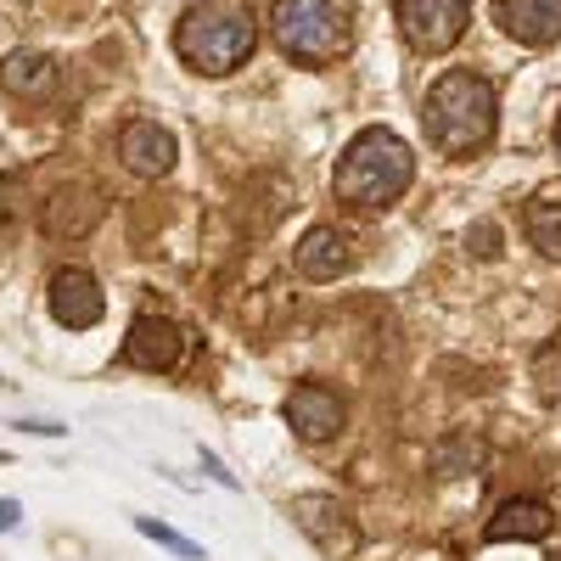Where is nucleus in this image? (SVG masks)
<instances>
[{"label": "nucleus", "instance_id": "obj_1", "mask_svg": "<svg viewBox=\"0 0 561 561\" xmlns=\"http://www.w3.org/2000/svg\"><path fill=\"white\" fill-rule=\"evenodd\" d=\"M410 180H415V158H410L404 140L393 129H359L343 147V163L332 174V192L348 208L377 214V208H393L410 192Z\"/></svg>", "mask_w": 561, "mask_h": 561}, {"label": "nucleus", "instance_id": "obj_2", "mask_svg": "<svg viewBox=\"0 0 561 561\" xmlns=\"http://www.w3.org/2000/svg\"><path fill=\"white\" fill-rule=\"evenodd\" d=\"M427 135L433 147L449 152V158H472L494 140V124H500V102H494V84L483 73H466V68H449L433 90H427Z\"/></svg>", "mask_w": 561, "mask_h": 561}, {"label": "nucleus", "instance_id": "obj_3", "mask_svg": "<svg viewBox=\"0 0 561 561\" xmlns=\"http://www.w3.org/2000/svg\"><path fill=\"white\" fill-rule=\"evenodd\" d=\"M253 45H259V18L248 0H197L174 28V51L214 79L242 68L253 57Z\"/></svg>", "mask_w": 561, "mask_h": 561}, {"label": "nucleus", "instance_id": "obj_4", "mask_svg": "<svg viewBox=\"0 0 561 561\" xmlns=\"http://www.w3.org/2000/svg\"><path fill=\"white\" fill-rule=\"evenodd\" d=\"M270 34L298 62H337L348 51V18L337 0H275Z\"/></svg>", "mask_w": 561, "mask_h": 561}, {"label": "nucleus", "instance_id": "obj_5", "mask_svg": "<svg viewBox=\"0 0 561 561\" xmlns=\"http://www.w3.org/2000/svg\"><path fill=\"white\" fill-rule=\"evenodd\" d=\"M393 18H399V28L415 51L438 57L466 34V23H472V0H393Z\"/></svg>", "mask_w": 561, "mask_h": 561}, {"label": "nucleus", "instance_id": "obj_6", "mask_svg": "<svg viewBox=\"0 0 561 561\" xmlns=\"http://www.w3.org/2000/svg\"><path fill=\"white\" fill-rule=\"evenodd\" d=\"M51 320L57 325H68V332H90L102 314H107V298H102V280L90 275V270H79V264H68V270H57L51 275Z\"/></svg>", "mask_w": 561, "mask_h": 561}, {"label": "nucleus", "instance_id": "obj_7", "mask_svg": "<svg viewBox=\"0 0 561 561\" xmlns=\"http://www.w3.org/2000/svg\"><path fill=\"white\" fill-rule=\"evenodd\" d=\"M280 415H287V427H293L304 444H325V438H337V433H343V421H348L343 399H337L332 388H320V382L293 388V393H287V404H280Z\"/></svg>", "mask_w": 561, "mask_h": 561}, {"label": "nucleus", "instance_id": "obj_8", "mask_svg": "<svg viewBox=\"0 0 561 561\" xmlns=\"http://www.w3.org/2000/svg\"><path fill=\"white\" fill-rule=\"evenodd\" d=\"M124 359L135 370H174L185 359V332L169 314H135L124 337Z\"/></svg>", "mask_w": 561, "mask_h": 561}, {"label": "nucleus", "instance_id": "obj_9", "mask_svg": "<svg viewBox=\"0 0 561 561\" xmlns=\"http://www.w3.org/2000/svg\"><path fill=\"white\" fill-rule=\"evenodd\" d=\"M293 523H298L325 556H348V550L359 545L354 517H348L332 494H298V500H293Z\"/></svg>", "mask_w": 561, "mask_h": 561}, {"label": "nucleus", "instance_id": "obj_10", "mask_svg": "<svg viewBox=\"0 0 561 561\" xmlns=\"http://www.w3.org/2000/svg\"><path fill=\"white\" fill-rule=\"evenodd\" d=\"M118 158H124L129 174L158 180V174L174 169V135H169L163 124H152V118H129V124L118 129Z\"/></svg>", "mask_w": 561, "mask_h": 561}, {"label": "nucleus", "instance_id": "obj_11", "mask_svg": "<svg viewBox=\"0 0 561 561\" xmlns=\"http://www.w3.org/2000/svg\"><path fill=\"white\" fill-rule=\"evenodd\" d=\"M293 259H298L304 280H337L354 264V237L337 230V225H314V230H304V242H298Z\"/></svg>", "mask_w": 561, "mask_h": 561}, {"label": "nucleus", "instance_id": "obj_12", "mask_svg": "<svg viewBox=\"0 0 561 561\" xmlns=\"http://www.w3.org/2000/svg\"><path fill=\"white\" fill-rule=\"evenodd\" d=\"M500 28L517 45H556L561 39V0H500Z\"/></svg>", "mask_w": 561, "mask_h": 561}, {"label": "nucleus", "instance_id": "obj_13", "mask_svg": "<svg viewBox=\"0 0 561 561\" xmlns=\"http://www.w3.org/2000/svg\"><path fill=\"white\" fill-rule=\"evenodd\" d=\"M96 219H102V192H90V185H62V192L45 203V237H84Z\"/></svg>", "mask_w": 561, "mask_h": 561}, {"label": "nucleus", "instance_id": "obj_14", "mask_svg": "<svg viewBox=\"0 0 561 561\" xmlns=\"http://www.w3.org/2000/svg\"><path fill=\"white\" fill-rule=\"evenodd\" d=\"M556 528V511L545 505V500H505L500 511H494V523H489V539L494 545H511V539H517V545H528V539H545Z\"/></svg>", "mask_w": 561, "mask_h": 561}, {"label": "nucleus", "instance_id": "obj_15", "mask_svg": "<svg viewBox=\"0 0 561 561\" xmlns=\"http://www.w3.org/2000/svg\"><path fill=\"white\" fill-rule=\"evenodd\" d=\"M0 84H7L12 96H23V102H45L57 90V62L45 51H12L7 68H0Z\"/></svg>", "mask_w": 561, "mask_h": 561}, {"label": "nucleus", "instance_id": "obj_16", "mask_svg": "<svg viewBox=\"0 0 561 561\" xmlns=\"http://www.w3.org/2000/svg\"><path fill=\"white\" fill-rule=\"evenodd\" d=\"M523 225H528V242H534L545 259H556V264H561V180L539 185V192L528 197Z\"/></svg>", "mask_w": 561, "mask_h": 561}, {"label": "nucleus", "instance_id": "obj_17", "mask_svg": "<svg viewBox=\"0 0 561 561\" xmlns=\"http://www.w3.org/2000/svg\"><path fill=\"white\" fill-rule=\"evenodd\" d=\"M478 460H483V444H478V438H449V444H438V449H433V466H438L444 478L472 472Z\"/></svg>", "mask_w": 561, "mask_h": 561}, {"label": "nucleus", "instance_id": "obj_18", "mask_svg": "<svg viewBox=\"0 0 561 561\" xmlns=\"http://www.w3.org/2000/svg\"><path fill=\"white\" fill-rule=\"evenodd\" d=\"M135 528L147 534L152 545H163V550L185 556V561H203V545H197V539H185V534H174V528H169V523H158V517H135Z\"/></svg>", "mask_w": 561, "mask_h": 561}, {"label": "nucleus", "instance_id": "obj_19", "mask_svg": "<svg viewBox=\"0 0 561 561\" xmlns=\"http://www.w3.org/2000/svg\"><path fill=\"white\" fill-rule=\"evenodd\" d=\"M466 248H472L478 259H500V225L494 219H478L472 230H466Z\"/></svg>", "mask_w": 561, "mask_h": 561}, {"label": "nucleus", "instance_id": "obj_20", "mask_svg": "<svg viewBox=\"0 0 561 561\" xmlns=\"http://www.w3.org/2000/svg\"><path fill=\"white\" fill-rule=\"evenodd\" d=\"M203 472H208L219 489H242V483H237V472H225V466H219V455H208V449H203Z\"/></svg>", "mask_w": 561, "mask_h": 561}, {"label": "nucleus", "instance_id": "obj_21", "mask_svg": "<svg viewBox=\"0 0 561 561\" xmlns=\"http://www.w3.org/2000/svg\"><path fill=\"white\" fill-rule=\"evenodd\" d=\"M18 523H23V505L18 500H0V534H12Z\"/></svg>", "mask_w": 561, "mask_h": 561}, {"label": "nucleus", "instance_id": "obj_22", "mask_svg": "<svg viewBox=\"0 0 561 561\" xmlns=\"http://www.w3.org/2000/svg\"><path fill=\"white\" fill-rule=\"evenodd\" d=\"M556 152H561V118H556Z\"/></svg>", "mask_w": 561, "mask_h": 561}, {"label": "nucleus", "instance_id": "obj_23", "mask_svg": "<svg viewBox=\"0 0 561 561\" xmlns=\"http://www.w3.org/2000/svg\"><path fill=\"white\" fill-rule=\"evenodd\" d=\"M550 561H561V550H556V556H550Z\"/></svg>", "mask_w": 561, "mask_h": 561}]
</instances>
